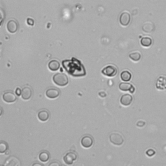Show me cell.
Segmentation results:
<instances>
[{"label": "cell", "instance_id": "cell-4", "mask_svg": "<svg viewBox=\"0 0 166 166\" xmlns=\"http://www.w3.org/2000/svg\"><path fill=\"white\" fill-rule=\"evenodd\" d=\"M77 158V155L73 151H70L66 154L63 158V160L66 165H72L74 161Z\"/></svg>", "mask_w": 166, "mask_h": 166}, {"label": "cell", "instance_id": "cell-16", "mask_svg": "<svg viewBox=\"0 0 166 166\" xmlns=\"http://www.w3.org/2000/svg\"><path fill=\"white\" fill-rule=\"evenodd\" d=\"M120 77L121 79L124 81V82H128V81H130L131 79H132V74L128 71H123L121 73Z\"/></svg>", "mask_w": 166, "mask_h": 166}, {"label": "cell", "instance_id": "cell-14", "mask_svg": "<svg viewBox=\"0 0 166 166\" xmlns=\"http://www.w3.org/2000/svg\"><path fill=\"white\" fill-rule=\"evenodd\" d=\"M38 120L42 122H46L49 120V113L47 110H42L38 113Z\"/></svg>", "mask_w": 166, "mask_h": 166}, {"label": "cell", "instance_id": "cell-18", "mask_svg": "<svg viewBox=\"0 0 166 166\" xmlns=\"http://www.w3.org/2000/svg\"><path fill=\"white\" fill-rule=\"evenodd\" d=\"M49 158H50L49 153L46 151H42L40 153L38 156V158L42 162H47L49 160Z\"/></svg>", "mask_w": 166, "mask_h": 166}, {"label": "cell", "instance_id": "cell-11", "mask_svg": "<svg viewBox=\"0 0 166 166\" xmlns=\"http://www.w3.org/2000/svg\"><path fill=\"white\" fill-rule=\"evenodd\" d=\"M133 101V96L130 94H124L121 97L120 103L124 106H128L132 104Z\"/></svg>", "mask_w": 166, "mask_h": 166}, {"label": "cell", "instance_id": "cell-3", "mask_svg": "<svg viewBox=\"0 0 166 166\" xmlns=\"http://www.w3.org/2000/svg\"><path fill=\"white\" fill-rule=\"evenodd\" d=\"M101 73L104 76L108 77H114L118 73V70L115 66L113 65L106 66L101 70Z\"/></svg>", "mask_w": 166, "mask_h": 166}, {"label": "cell", "instance_id": "cell-1", "mask_svg": "<svg viewBox=\"0 0 166 166\" xmlns=\"http://www.w3.org/2000/svg\"><path fill=\"white\" fill-rule=\"evenodd\" d=\"M53 81L56 85L61 87L67 86L69 83V79L66 75L62 73H58L53 77Z\"/></svg>", "mask_w": 166, "mask_h": 166}, {"label": "cell", "instance_id": "cell-22", "mask_svg": "<svg viewBox=\"0 0 166 166\" xmlns=\"http://www.w3.org/2000/svg\"><path fill=\"white\" fill-rule=\"evenodd\" d=\"M145 125V123L144 121H139L138 123H136V125H137V127H143L144 125Z\"/></svg>", "mask_w": 166, "mask_h": 166}, {"label": "cell", "instance_id": "cell-27", "mask_svg": "<svg viewBox=\"0 0 166 166\" xmlns=\"http://www.w3.org/2000/svg\"><path fill=\"white\" fill-rule=\"evenodd\" d=\"M16 93H17V95H21V91L20 90V89L19 88H18L17 90H16Z\"/></svg>", "mask_w": 166, "mask_h": 166}, {"label": "cell", "instance_id": "cell-17", "mask_svg": "<svg viewBox=\"0 0 166 166\" xmlns=\"http://www.w3.org/2000/svg\"><path fill=\"white\" fill-rule=\"evenodd\" d=\"M140 43L141 45L143 47H145V48H149V47L152 45V40L151 39V38H150V37L145 36L143 37V38L141 39Z\"/></svg>", "mask_w": 166, "mask_h": 166}, {"label": "cell", "instance_id": "cell-26", "mask_svg": "<svg viewBox=\"0 0 166 166\" xmlns=\"http://www.w3.org/2000/svg\"><path fill=\"white\" fill-rule=\"evenodd\" d=\"M99 95L101 97V98H104V97H105L106 95V93H105V92H99Z\"/></svg>", "mask_w": 166, "mask_h": 166}, {"label": "cell", "instance_id": "cell-7", "mask_svg": "<svg viewBox=\"0 0 166 166\" xmlns=\"http://www.w3.org/2000/svg\"><path fill=\"white\" fill-rule=\"evenodd\" d=\"M61 92L60 90L55 88H50L46 90V96L48 99H55L58 98L60 95Z\"/></svg>", "mask_w": 166, "mask_h": 166}, {"label": "cell", "instance_id": "cell-10", "mask_svg": "<svg viewBox=\"0 0 166 166\" xmlns=\"http://www.w3.org/2000/svg\"><path fill=\"white\" fill-rule=\"evenodd\" d=\"M7 29L9 33H15L18 29V24L16 20H10L7 24Z\"/></svg>", "mask_w": 166, "mask_h": 166}, {"label": "cell", "instance_id": "cell-15", "mask_svg": "<svg viewBox=\"0 0 166 166\" xmlns=\"http://www.w3.org/2000/svg\"><path fill=\"white\" fill-rule=\"evenodd\" d=\"M60 62L57 60H52L48 63V68L51 71H57L60 69Z\"/></svg>", "mask_w": 166, "mask_h": 166}, {"label": "cell", "instance_id": "cell-24", "mask_svg": "<svg viewBox=\"0 0 166 166\" xmlns=\"http://www.w3.org/2000/svg\"><path fill=\"white\" fill-rule=\"evenodd\" d=\"M0 12H1V24H2V23H3V20H4V10H3L2 9H0Z\"/></svg>", "mask_w": 166, "mask_h": 166}, {"label": "cell", "instance_id": "cell-19", "mask_svg": "<svg viewBox=\"0 0 166 166\" xmlns=\"http://www.w3.org/2000/svg\"><path fill=\"white\" fill-rule=\"evenodd\" d=\"M128 57H129L130 59L132 61L134 62H137L140 61L141 58H142V55H141V53L140 52L136 51V52L131 53Z\"/></svg>", "mask_w": 166, "mask_h": 166}, {"label": "cell", "instance_id": "cell-9", "mask_svg": "<svg viewBox=\"0 0 166 166\" xmlns=\"http://www.w3.org/2000/svg\"><path fill=\"white\" fill-rule=\"evenodd\" d=\"M33 95V90L29 86H25L21 90V97L25 101L29 100Z\"/></svg>", "mask_w": 166, "mask_h": 166}, {"label": "cell", "instance_id": "cell-21", "mask_svg": "<svg viewBox=\"0 0 166 166\" xmlns=\"http://www.w3.org/2000/svg\"><path fill=\"white\" fill-rule=\"evenodd\" d=\"M146 155L148 156H149V157H151V156H154L155 155V151L152 149H148L146 151Z\"/></svg>", "mask_w": 166, "mask_h": 166}, {"label": "cell", "instance_id": "cell-6", "mask_svg": "<svg viewBox=\"0 0 166 166\" xmlns=\"http://www.w3.org/2000/svg\"><path fill=\"white\" fill-rule=\"evenodd\" d=\"M131 21V16L127 12H123L120 16V23L122 26L127 27L130 24Z\"/></svg>", "mask_w": 166, "mask_h": 166}, {"label": "cell", "instance_id": "cell-5", "mask_svg": "<svg viewBox=\"0 0 166 166\" xmlns=\"http://www.w3.org/2000/svg\"><path fill=\"white\" fill-rule=\"evenodd\" d=\"M4 101L7 103H13L17 100V98L14 93L11 91H7L2 95Z\"/></svg>", "mask_w": 166, "mask_h": 166}, {"label": "cell", "instance_id": "cell-2", "mask_svg": "<svg viewBox=\"0 0 166 166\" xmlns=\"http://www.w3.org/2000/svg\"><path fill=\"white\" fill-rule=\"evenodd\" d=\"M109 140L112 144L115 146H121L124 143V139L121 134L118 133H112L109 136Z\"/></svg>", "mask_w": 166, "mask_h": 166}, {"label": "cell", "instance_id": "cell-12", "mask_svg": "<svg viewBox=\"0 0 166 166\" xmlns=\"http://www.w3.org/2000/svg\"><path fill=\"white\" fill-rule=\"evenodd\" d=\"M119 88L122 92H130V93H134L135 88L130 83H121L119 85Z\"/></svg>", "mask_w": 166, "mask_h": 166}, {"label": "cell", "instance_id": "cell-20", "mask_svg": "<svg viewBox=\"0 0 166 166\" xmlns=\"http://www.w3.org/2000/svg\"><path fill=\"white\" fill-rule=\"evenodd\" d=\"M9 146L8 144L6 143L4 141H1L0 142V153L1 154H4L8 150Z\"/></svg>", "mask_w": 166, "mask_h": 166}, {"label": "cell", "instance_id": "cell-28", "mask_svg": "<svg viewBox=\"0 0 166 166\" xmlns=\"http://www.w3.org/2000/svg\"><path fill=\"white\" fill-rule=\"evenodd\" d=\"M33 166H34V165H39V166H43V165L42 164H34L33 165Z\"/></svg>", "mask_w": 166, "mask_h": 166}, {"label": "cell", "instance_id": "cell-23", "mask_svg": "<svg viewBox=\"0 0 166 166\" xmlns=\"http://www.w3.org/2000/svg\"><path fill=\"white\" fill-rule=\"evenodd\" d=\"M27 24L29 25V26H33L34 25V20L33 19H31V18H28L27 19Z\"/></svg>", "mask_w": 166, "mask_h": 166}, {"label": "cell", "instance_id": "cell-13", "mask_svg": "<svg viewBox=\"0 0 166 166\" xmlns=\"http://www.w3.org/2000/svg\"><path fill=\"white\" fill-rule=\"evenodd\" d=\"M21 164L20 160L14 156H11L6 160L5 162V166H19Z\"/></svg>", "mask_w": 166, "mask_h": 166}, {"label": "cell", "instance_id": "cell-8", "mask_svg": "<svg viewBox=\"0 0 166 166\" xmlns=\"http://www.w3.org/2000/svg\"><path fill=\"white\" fill-rule=\"evenodd\" d=\"M81 143L82 147L85 149L90 148L93 144V139L92 136L89 135H86L83 136L81 140Z\"/></svg>", "mask_w": 166, "mask_h": 166}, {"label": "cell", "instance_id": "cell-25", "mask_svg": "<svg viewBox=\"0 0 166 166\" xmlns=\"http://www.w3.org/2000/svg\"><path fill=\"white\" fill-rule=\"evenodd\" d=\"M49 165V166H54V165H55V166H59V165H61V164H60V163L57 162H54L51 163V164H50Z\"/></svg>", "mask_w": 166, "mask_h": 166}]
</instances>
